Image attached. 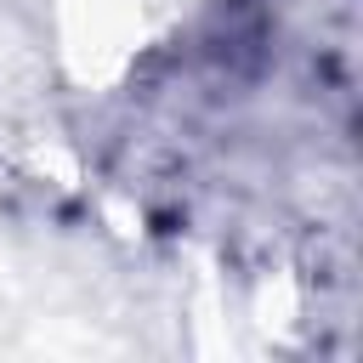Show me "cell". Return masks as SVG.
I'll list each match as a JSON object with an SVG mask.
<instances>
[{
    "label": "cell",
    "instance_id": "1",
    "mask_svg": "<svg viewBox=\"0 0 363 363\" xmlns=\"http://www.w3.org/2000/svg\"><path fill=\"white\" fill-rule=\"evenodd\" d=\"M108 23H130V6L125 0H96L91 6V28H108Z\"/></svg>",
    "mask_w": 363,
    "mask_h": 363
}]
</instances>
